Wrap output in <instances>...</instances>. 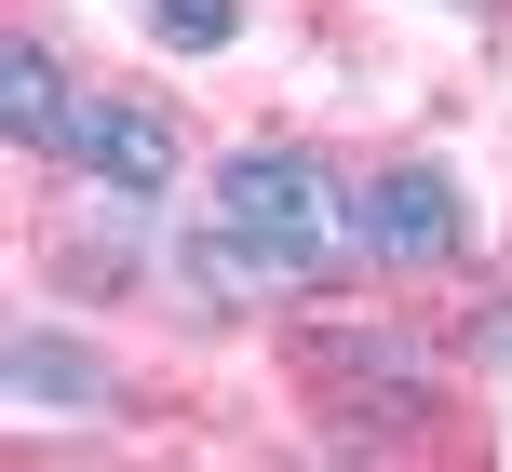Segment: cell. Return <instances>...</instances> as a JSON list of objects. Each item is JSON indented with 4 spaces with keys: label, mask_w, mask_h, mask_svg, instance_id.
Here are the masks:
<instances>
[{
    "label": "cell",
    "mask_w": 512,
    "mask_h": 472,
    "mask_svg": "<svg viewBox=\"0 0 512 472\" xmlns=\"http://www.w3.org/2000/svg\"><path fill=\"white\" fill-rule=\"evenodd\" d=\"M216 230L256 243L283 270V297H324L337 270L364 257V189L337 176L324 149H230L216 162Z\"/></svg>",
    "instance_id": "1"
},
{
    "label": "cell",
    "mask_w": 512,
    "mask_h": 472,
    "mask_svg": "<svg viewBox=\"0 0 512 472\" xmlns=\"http://www.w3.org/2000/svg\"><path fill=\"white\" fill-rule=\"evenodd\" d=\"M297 378H310V405H324L337 446H351V432L405 446L418 419H445V378H432V351H418L405 324H351V311L297 324Z\"/></svg>",
    "instance_id": "2"
},
{
    "label": "cell",
    "mask_w": 512,
    "mask_h": 472,
    "mask_svg": "<svg viewBox=\"0 0 512 472\" xmlns=\"http://www.w3.org/2000/svg\"><path fill=\"white\" fill-rule=\"evenodd\" d=\"M364 257L378 270H459L472 257V203L445 162H378L364 176Z\"/></svg>",
    "instance_id": "3"
},
{
    "label": "cell",
    "mask_w": 512,
    "mask_h": 472,
    "mask_svg": "<svg viewBox=\"0 0 512 472\" xmlns=\"http://www.w3.org/2000/svg\"><path fill=\"white\" fill-rule=\"evenodd\" d=\"M81 176H95L108 203H162V176H176V122H162L149 95H95V108H81Z\"/></svg>",
    "instance_id": "4"
},
{
    "label": "cell",
    "mask_w": 512,
    "mask_h": 472,
    "mask_svg": "<svg viewBox=\"0 0 512 472\" xmlns=\"http://www.w3.org/2000/svg\"><path fill=\"white\" fill-rule=\"evenodd\" d=\"M0 378H14V405H68V419H95V405H122V378H108V351L54 338V324H14V351H0Z\"/></svg>",
    "instance_id": "5"
},
{
    "label": "cell",
    "mask_w": 512,
    "mask_h": 472,
    "mask_svg": "<svg viewBox=\"0 0 512 472\" xmlns=\"http://www.w3.org/2000/svg\"><path fill=\"white\" fill-rule=\"evenodd\" d=\"M0 135H14V149H81V95H68V68H54L41 41L0 54Z\"/></svg>",
    "instance_id": "6"
},
{
    "label": "cell",
    "mask_w": 512,
    "mask_h": 472,
    "mask_svg": "<svg viewBox=\"0 0 512 472\" xmlns=\"http://www.w3.org/2000/svg\"><path fill=\"white\" fill-rule=\"evenodd\" d=\"M149 41L162 54H230L243 41V0H149Z\"/></svg>",
    "instance_id": "7"
}]
</instances>
